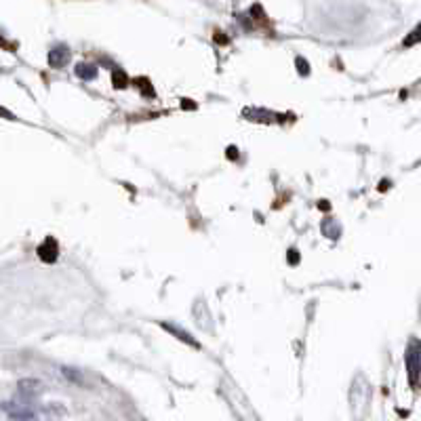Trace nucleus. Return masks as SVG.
<instances>
[{"label": "nucleus", "instance_id": "obj_2", "mask_svg": "<svg viewBox=\"0 0 421 421\" xmlns=\"http://www.w3.org/2000/svg\"><path fill=\"white\" fill-rule=\"evenodd\" d=\"M36 253H38L40 261L55 264V261H58V257H60V244H58V240H55L53 236H49V238H44V242L38 244Z\"/></svg>", "mask_w": 421, "mask_h": 421}, {"label": "nucleus", "instance_id": "obj_12", "mask_svg": "<svg viewBox=\"0 0 421 421\" xmlns=\"http://www.w3.org/2000/svg\"><path fill=\"white\" fill-rule=\"evenodd\" d=\"M318 207H320L322 211H329V209H331V205H329L327 201H320V203H318Z\"/></svg>", "mask_w": 421, "mask_h": 421}, {"label": "nucleus", "instance_id": "obj_11", "mask_svg": "<svg viewBox=\"0 0 421 421\" xmlns=\"http://www.w3.org/2000/svg\"><path fill=\"white\" fill-rule=\"evenodd\" d=\"M228 158H238V150L236 148H228Z\"/></svg>", "mask_w": 421, "mask_h": 421}, {"label": "nucleus", "instance_id": "obj_7", "mask_svg": "<svg viewBox=\"0 0 421 421\" xmlns=\"http://www.w3.org/2000/svg\"><path fill=\"white\" fill-rule=\"evenodd\" d=\"M415 42H421V25L417 27L415 32L409 34V38L405 40V47H411V44H415Z\"/></svg>", "mask_w": 421, "mask_h": 421}, {"label": "nucleus", "instance_id": "obj_13", "mask_svg": "<svg viewBox=\"0 0 421 421\" xmlns=\"http://www.w3.org/2000/svg\"><path fill=\"white\" fill-rule=\"evenodd\" d=\"M387 186H390L387 181H381V186H379V190H387Z\"/></svg>", "mask_w": 421, "mask_h": 421}, {"label": "nucleus", "instance_id": "obj_5", "mask_svg": "<svg viewBox=\"0 0 421 421\" xmlns=\"http://www.w3.org/2000/svg\"><path fill=\"white\" fill-rule=\"evenodd\" d=\"M76 76L82 80H95L97 78V68L91 64H78L76 66Z\"/></svg>", "mask_w": 421, "mask_h": 421}, {"label": "nucleus", "instance_id": "obj_10", "mask_svg": "<svg viewBox=\"0 0 421 421\" xmlns=\"http://www.w3.org/2000/svg\"><path fill=\"white\" fill-rule=\"evenodd\" d=\"M181 107H188V110H194L196 105H194V101H190V99H181Z\"/></svg>", "mask_w": 421, "mask_h": 421}, {"label": "nucleus", "instance_id": "obj_8", "mask_svg": "<svg viewBox=\"0 0 421 421\" xmlns=\"http://www.w3.org/2000/svg\"><path fill=\"white\" fill-rule=\"evenodd\" d=\"M295 64H297V70H299V74H303V76H307V74H310V66H307V62H305V60L297 58V60H295Z\"/></svg>", "mask_w": 421, "mask_h": 421}, {"label": "nucleus", "instance_id": "obj_1", "mask_svg": "<svg viewBox=\"0 0 421 421\" xmlns=\"http://www.w3.org/2000/svg\"><path fill=\"white\" fill-rule=\"evenodd\" d=\"M405 364H407V375H409L411 387H417L419 377H421V342L419 340H411V344L407 346Z\"/></svg>", "mask_w": 421, "mask_h": 421}, {"label": "nucleus", "instance_id": "obj_6", "mask_svg": "<svg viewBox=\"0 0 421 421\" xmlns=\"http://www.w3.org/2000/svg\"><path fill=\"white\" fill-rule=\"evenodd\" d=\"M112 80H114V87H116V89H127V84H129V76H127L120 68L114 70V74H112Z\"/></svg>", "mask_w": 421, "mask_h": 421}, {"label": "nucleus", "instance_id": "obj_3", "mask_svg": "<svg viewBox=\"0 0 421 421\" xmlns=\"http://www.w3.org/2000/svg\"><path fill=\"white\" fill-rule=\"evenodd\" d=\"M49 66L51 68H64L70 62V51L68 47H55L49 51Z\"/></svg>", "mask_w": 421, "mask_h": 421}, {"label": "nucleus", "instance_id": "obj_9", "mask_svg": "<svg viewBox=\"0 0 421 421\" xmlns=\"http://www.w3.org/2000/svg\"><path fill=\"white\" fill-rule=\"evenodd\" d=\"M289 264H291V266H297V264H299V253H297L295 248L289 251Z\"/></svg>", "mask_w": 421, "mask_h": 421}, {"label": "nucleus", "instance_id": "obj_4", "mask_svg": "<svg viewBox=\"0 0 421 421\" xmlns=\"http://www.w3.org/2000/svg\"><path fill=\"white\" fill-rule=\"evenodd\" d=\"M160 327H162L164 331H168V333H171V335H175V337H177V340L186 342L188 346H192V348H201V344H199V342H196V340H194V337H192L190 333H186V331H181V329L173 327V324H166V322H162Z\"/></svg>", "mask_w": 421, "mask_h": 421}]
</instances>
